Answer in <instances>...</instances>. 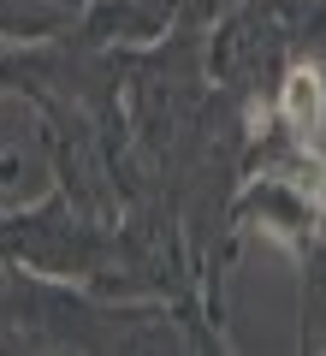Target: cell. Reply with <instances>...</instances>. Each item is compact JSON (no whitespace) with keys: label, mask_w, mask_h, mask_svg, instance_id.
Returning <instances> with one entry per match:
<instances>
[{"label":"cell","mask_w":326,"mask_h":356,"mask_svg":"<svg viewBox=\"0 0 326 356\" xmlns=\"http://www.w3.org/2000/svg\"><path fill=\"white\" fill-rule=\"evenodd\" d=\"M285 119H291V131H302V137H314V131L326 125V83L314 72H291L285 77Z\"/></svg>","instance_id":"1"}]
</instances>
